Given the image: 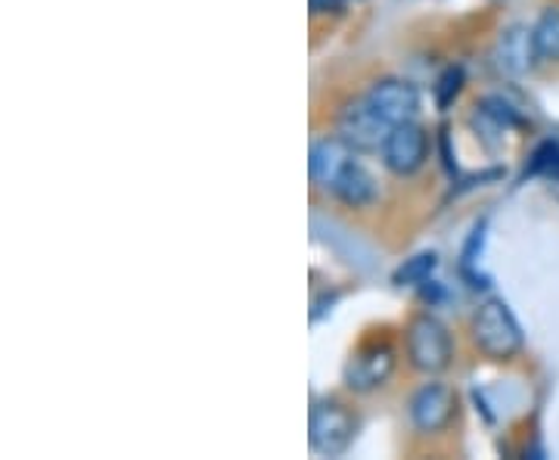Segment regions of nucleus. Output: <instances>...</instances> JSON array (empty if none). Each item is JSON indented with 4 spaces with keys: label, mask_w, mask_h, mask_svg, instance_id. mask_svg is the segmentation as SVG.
Wrapping results in <instances>:
<instances>
[{
    "label": "nucleus",
    "mask_w": 559,
    "mask_h": 460,
    "mask_svg": "<svg viewBox=\"0 0 559 460\" xmlns=\"http://www.w3.org/2000/svg\"><path fill=\"white\" fill-rule=\"evenodd\" d=\"M454 355V342L448 327L432 315H419L407 327V358L419 374H441Z\"/></svg>",
    "instance_id": "3"
},
{
    "label": "nucleus",
    "mask_w": 559,
    "mask_h": 460,
    "mask_svg": "<svg viewBox=\"0 0 559 460\" xmlns=\"http://www.w3.org/2000/svg\"><path fill=\"white\" fill-rule=\"evenodd\" d=\"M395 370V349L389 342H367L345 364V386L352 392H373Z\"/></svg>",
    "instance_id": "5"
},
{
    "label": "nucleus",
    "mask_w": 559,
    "mask_h": 460,
    "mask_svg": "<svg viewBox=\"0 0 559 460\" xmlns=\"http://www.w3.org/2000/svg\"><path fill=\"white\" fill-rule=\"evenodd\" d=\"M333 193H336V200L345 202V205L364 209V205H370V202L377 200V180H373V175H370L360 162H352V165L342 172V178L333 184Z\"/></svg>",
    "instance_id": "11"
},
{
    "label": "nucleus",
    "mask_w": 559,
    "mask_h": 460,
    "mask_svg": "<svg viewBox=\"0 0 559 460\" xmlns=\"http://www.w3.org/2000/svg\"><path fill=\"white\" fill-rule=\"evenodd\" d=\"M311 10L314 13H336V10H342L340 0H311Z\"/></svg>",
    "instance_id": "16"
},
{
    "label": "nucleus",
    "mask_w": 559,
    "mask_h": 460,
    "mask_svg": "<svg viewBox=\"0 0 559 460\" xmlns=\"http://www.w3.org/2000/svg\"><path fill=\"white\" fill-rule=\"evenodd\" d=\"M535 35V50L540 62H559V10H544L538 22L532 25Z\"/></svg>",
    "instance_id": "12"
},
{
    "label": "nucleus",
    "mask_w": 559,
    "mask_h": 460,
    "mask_svg": "<svg viewBox=\"0 0 559 460\" xmlns=\"http://www.w3.org/2000/svg\"><path fill=\"white\" fill-rule=\"evenodd\" d=\"M460 91H463V69H460V66H451V69L439 79V87H436V97H439L441 109L451 106Z\"/></svg>",
    "instance_id": "14"
},
{
    "label": "nucleus",
    "mask_w": 559,
    "mask_h": 460,
    "mask_svg": "<svg viewBox=\"0 0 559 460\" xmlns=\"http://www.w3.org/2000/svg\"><path fill=\"white\" fill-rule=\"evenodd\" d=\"M457 414V396L444 382H426L411 399V421L419 433H441Z\"/></svg>",
    "instance_id": "7"
},
{
    "label": "nucleus",
    "mask_w": 559,
    "mask_h": 460,
    "mask_svg": "<svg viewBox=\"0 0 559 460\" xmlns=\"http://www.w3.org/2000/svg\"><path fill=\"white\" fill-rule=\"evenodd\" d=\"M352 162H355V150L336 134V138H323V141H318L311 146L308 172H311V180H314L318 187L333 190V184L342 178V172H345Z\"/></svg>",
    "instance_id": "9"
},
{
    "label": "nucleus",
    "mask_w": 559,
    "mask_h": 460,
    "mask_svg": "<svg viewBox=\"0 0 559 460\" xmlns=\"http://www.w3.org/2000/svg\"><path fill=\"white\" fill-rule=\"evenodd\" d=\"M367 101L395 128L401 121H414L419 109V91L404 79H382L367 91Z\"/></svg>",
    "instance_id": "8"
},
{
    "label": "nucleus",
    "mask_w": 559,
    "mask_h": 460,
    "mask_svg": "<svg viewBox=\"0 0 559 460\" xmlns=\"http://www.w3.org/2000/svg\"><path fill=\"white\" fill-rule=\"evenodd\" d=\"M392 134V125L382 119L367 97L348 103L340 116V138L355 153H380Z\"/></svg>",
    "instance_id": "4"
},
{
    "label": "nucleus",
    "mask_w": 559,
    "mask_h": 460,
    "mask_svg": "<svg viewBox=\"0 0 559 460\" xmlns=\"http://www.w3.org/2000/svg\"><path fill=\"white\" fill-rule=\"evenodd\" d=\"M355 433H358V417L342 401H314L311 417H308V445L314 455L340 458L355 441Z\"/></svg>",
    "instance_id": "2"
},
{
    "label": "nucleus",
    "mask_w": 559,
    "mask_h": 460,
    "mask_svg": "<svg viewBox=\"0 0 559 460\" xmlns=\"http://www.w3.org/2000/svg\"><path fill=\"white\" fill-rule=\"evenodd\" d=\"M485 231H488V224L479 221L476 227H473V234H469V240L463 246V264H476L481 256V249H485Z\"/></svg>",
    "instance_id": "15"
},
{
    "label": "nucleus",
    "mask_w": 559,
    "mask_h": 460,
    "mask_svg": "<svg viewBox=\"0 0 559 460\" xmlns=\"http://www.w3.org/2000/svg\"><path fill=\"white\" fill-rule=\"evenodd\" d=\"M429 156V138L426 131L419 128L417 121H401L392 128L389 141L382 146V162L392 175L407 178V175H417L423 168V162Z\"/></svg>",
    "instance_id": "6"
},
{
    "label": "nucleus",
    "mask_w": 559,
    "mask_h": 460,
    "mask_svg": "<svg viewBox=\"0 0 559 460\" xmlns=\"http://www.w3.org/2000/svg\"><path fill=\"white\" fill-rule=\"evenodd\" d=\"M495 57H498V66L507 75H513V79L525 75L535 66V60H538L532 28L528 25H510V28H503L498 38Z\"/></svg>",
    "instance_id": "10"
},
{
    "label": "nucleus",
    "mask_w": 559,
    "mask_h": 460,
    "mask_svg": "<svg viewBox=\"0 0 559 460\" xmlns=\"http://www.w3.org/2000/svg\"><path fill=\"white\" fill-rule=\"evenodd\" d=\"M436 268H439V256L436 252H419V256L407 259L395 271V283L399 286H423L426 281H432Z\"/></svg>",
    "instance_id": "13"
},
{
    "label": "nucleus",
    "mask_w": 559,
    "mask_h": 460,
    "mask_svg": "<svg viewBox=\"0 0 559 460\" xmlns=\"http://www.w3.org/2000/svg\"><path fill=\"white\" fill-rule=\"evenodd\" d=\"M473 340L488 358L510 361L516 358L525 345L520 320L513 318L510 305L503 299H485L473 318Z\"/></svg>",
    "instance_id": "1"
}]
</instances>
